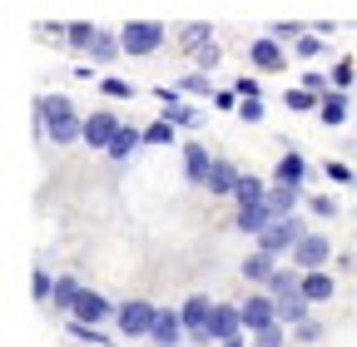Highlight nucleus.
Wrapping results in <instances>:
<instances>
[{
	"mask_svg": "<svg viewBox=\"0 0 357 347\" xmlns=\"http://www.w3.org/2000/svg\"><path fill=\"white\" fill-rule=\"evenodd\" d=\"M35 129H40L45 144H79L84 119L75 114V100L70 95H40L35 100Z\"/></svg>",
	"mask_w": 357,
	"mask_h": 347,
	"instance_id": "1",
	"label": "nucleus"
},
{
	"mask_svg": "<svg viewBox=\"0 0 357 347\" xmlns=\"http://www.w3.org/2000/svg\"><path fill=\"white\" fill-rule=\"evenodd\" d=\"M178 318H184V327H189V342H194V347H213V298H204V293L184 298Z\"/></svg>",
	"mask_w": 357,
	"mask_h": 347,
	"instance_id": "2",
	"label": "nucleus"
},
{
	"mask_svg": "<svg viewBox=\"0 0 357 347\" xmlns=\"http://www.w3.org/2000/svg\"><path fill=\"white\" fill-rule=\"evenodd\" d=\"M303 219H298V213H288V219H273V224H268L263 233H258V248H268V253H293L298 243H303Z\"/></svg>",
	"mask_w": 357,
	"mask_h": 347,
	"instance_id": "3",
	"label": "nucleus"
},
{
	"mask_svg": "<svg viewBox=\"0 0 357 347\" xmlns=\"http://www.w3.org/2000/svg\"><path fill=\"white\" fill-rule=\"evenodd\" d=\"M119 40H124V55H154L164 45V25L159 20H129L119 30Z\"/></svg>",
	"mask_w": 357,
	"mask_h": 347,
	"instance_id": "4",
	"label": "nucleus"
},
{
	"mask_svg": "<svg viewBox=\"0 0 357 347\" xmlns=\"http://www.w3.org/2000/svg\"><path fill=\"white\" fill-rule=\"evenodd\" d=\"M154 302H144V298H129V302H119L114 308V323H119V332L124 337H149V323H154Z\"/></svg>",
	"mask_w": 357,
	"mask_h": 347,
	"instance_id": "5",
	"label": "nucleus"
},
{
	"mask_svg": "<svg viewBox=\"0 0 357 347\" xmlns=\"http://www.w3.org/2000/svg\"><path fill=\"white\" fill-rule=\"evenodd\" d=\"M119 134V114L114 109H95V114H84V134H79V144H89V149H109V139Z\"/></svg>",
	"mask_w": 357,
	"mask_h": 347,
	"instance_id": "6",
	"label": "nucleus"
},
{
	"mask_svg": "<svg viewBox=\"0 0 357 347\" xmlns=\"http://www.w3.org/2000/svg\"><path fill=\"white\" fill-rule=\"evenodd\" d=\"M184 337H189V327H184V318H178V308H159L144 342H154V347H178Z\"/></svg>",
	"mask_w": 357,
	"mask_h": 347,
	"instance_id": "7",
	"label": "nucleus"
},
{
	"mask_svg": "<svg viewBox=\"0 0 357 347\" xmlns=\"http://www.w3.org/2000/svg\"><path fill=\"white\" fill-rule=\"evenodd\" d=\"M114 308H119V302H109V298H105V293H95V288H84V293L75 298L70 318H75V323H95V327H100V323H109V318H114Z\"/></svg>",
	"mask_w": 357,
	"mask_h": 347,
	"instance_id": "8",
	"label": "nucleus"
},
{
	"mask_svg": "<svg viewBox=\"0 0 357 347\" xmlns=\"http://www.w3.org/2000/svg\"><path fill=\"white\" fill-rule=\"evenodd\" d=\"M328 263H333V243L323 233H303V243L293 248V268L312 273V268H328Z\"/></svg>",
	"mask_w": 357,
	"mask_h": 347,
	"instance_id": "9",
	"label": "nucleus"
},
{
	"mask_svg": "<svg viewBox=\"0 0 357 347\" xmlns=\"http://www.w3.org/2000/svg\"><path fill=\"white\" fill-rule=\"evenodd\" d=\"M238 308H243V327H248V332H258V327H268V323H278V298L268 293V288L253 293V298H243Z\"/></svg>",
	"mask_w": 357,
	"mask_h": 347,
	"instance_id": "10",
	"label": "nucleus"
},
{
	"mask_svg": "<svg viewBox=\"0 0 357 347\" xmlns=\"http://www.w3.org/2000/svg\"><path fill=\"white\" fill-rule=\"evenodd\" d=\"M273 219H278V213H273V203H268V199L238 203V208H234V229H238V233H253V238H258L268 224H273Z\"/></svg>",
	"mask_w": 357,
	"mask_h": 347,
	"instance_id": "11",
	"label": "nucleus"
},
{
	"mask_svg": "<svg viewBox=\"0 0 357 347\" xmlns=\"http://www.w3.org/2000/svg\"><path fill=\"white\" fill-rule=\"evenodd\" d=\"M248 60H253V70H263V75H278V70H288V60H283V40H273V35L253 40Z\"/></svg>",
	"mask_w": 357,
	"mask_h": 347,
	"instance_id": "12",
	"label": "nucleus"
},
{
	"mask_svg": "<svg viewBox=\"0 0 357 347\" xmlns=\"http://www.w3.org/2000/svg\"><path fill=\"white\" fill-rule=\"evenodd\" d=\"M278 273V253H268V248H253L248 258H243V278L248 283H258V288H268V278Z\"/></svg>",
	"mask_w": 357,
	"mask_h": 347,
	"instance_id": "13",
	"label": "nucleus"
},
{
	"mask_svg": "<svg viewBox=\"0 0 357 347\" xmlns=\"http://www.w3.org/2000/svg\"><path fill=\"white\" fill-rule=\"evenodd\" d=\"M234 332H248L243 327V308L238 302H213V342L234 337Z\"/></svg>",
	"mask_w": 357,
	"mask_h": 347,
	"instance_id": "14",
	"label": "nucleus"
},
{
	"mask_svg": "<svg viewBox=\"0 0 357 347\" xmlns=\"http://www.w3.org/2000/svg\"><path fill=\"white\" fill-rule=\"evenodd\" d=\"M208 169H213V154L204 144H184V184H208Z\"/></svg>",
	"mask_w": 357,
	"mask_h": 347,
	"instance_id": "15",
	"label": "nucleus"
},
{
	"mask_svg": "<svg viewBox=\"0 0 357 347\" xmlns=\"http://www.w3.org/2000/svg\"><path fill=\"white\" fill-rule=\"evenodd\" d=\"M238 179H243V169L238 164H229V159H213V169H208V194H229L234 199V189H238Z\"/></svg>",
	"mask_w": 357,
	"mask_h": 347,
	"instance_id": "16",
	"label": "nucleus"
},
{
	"mask_svg": "<svg viewBox=\"0 0 357 347\" xmlns=\"http://www.w3.org/2000/svg\"><path fill=\"white\" fill-rule=\"evenodd\" d=\"M307 174H312V164H307L298 149H288V154L278 159V169H273V179H278V184H293V189H303V184H307Z\"/></svg>",
	"mask_w": 357,
	"mask_h": 347,
	"instance_id": "17",
	"label": "nucleus"
},
{
	"mask_svg": "<svg viewBox=\"0 0 357 347\" xmlns=\"http://www.w3.org/2000/svg\"><path fill=\"white\" fill-rule=\"evenodd\" d=\"M204 45H213V25H208V20L178 25V50H184V55H199Z\"/></svg>",
	"mask_w": 357,
	"mask_h": 347,
	"instance_id": "18",
	"label": "nucleus"
},
{
	"mask_svg": "<svg viewBox=\"0 0 357 347\" xmlns=\"http://www.w3.org/2000/svg\"><path fill=\"white\" fill-rule=\"evenodd\" d=\"M144 144V129L139 124H119V134L109 139V149H105V159H129L134 149Z\"/></svg>",
	"mask_w": 357,
	"mask_h": 347,
	"instance_id": "19",
	"label": "nucleus"
},
{
	"mask_svg": "<svg viewBox=\"0 0 357 347\" xmlns=\"http://www.w3.org/2000/svg\"><path fill=\"white\" fill-rule=\"evenodd\" d=\"M333 293H337L333 273H323V268H312V273H303V298H307V302H328Z\"/></svg>",
	"mask_w": 357,
	"mask_h": 347,
	"instance_id": "20",
	"label": "nucleus"
},
{
	"mask_svg": "<svg viewBox=\"0 0 357 347\" xmlns=\"http://www.w3.org/2000/svg\"><path fill=\"white\" fill-rule=\"evenodd\" d=\"M89 55H95V65H114V60L124 55V40H119L114 30H100L95 45H89Z\"/></svg>",
	"mask_w": 357,
	"mask_h": 347,
	"instance_id": "21",
	"label": "nucleus"
},
{
	"mask_svg": "<svg viewBox=\"0 0 357 347\" xmlns=\"http://www.w3.org/2000/svg\"><path fill=\"white\" fill-rule=\"evenodd\" d=\"M318 119H323V124H333V129H337V124H347V90H328V95H323V105H318Z\"/></svg>",
	"mask_w": 357,
	"mask_h": 347,
	"instance_id": "22",
	"label": "nucleus"
},
{
	"mask_svg": "<svg viewBox=\"0 0 357 347\" xmlns=\"http://www.w3.org/2000/svg\"><path fill=\"white\" fill-rule=\"evenodd\" d=\"M298 199H303V189H293V184H268V203H273V213H278V219H288V213L298 208Z\"/></svg>",
	"mask_w": 357,
	"mask_h": 347,
	"instance_id": "23",
	"label": "nucleus"
},
{
	"mask_svg": "<svg viewBox=\"0 0 357 347\" xmlns=\"http://www.w3.org/2000/svg\"><path fill=\"white\" fill-rule=\"evenodd\" d=\"M268 293L273 298H298L303 293V268H278L273 278H268Z\"/></svg>",
	"mask_w": 357,
	"mask_h": 347,
	"instance_id": "24",
	"label": "nucleus"
},
{
	"mask_svg": "<svg viewBox=\"0 0 357 347\" xmlns=\"http://www.w3.org/2000/svg\"><path fill=\"white\" fill-rule=\"evenodd\" d=\"M79 293H84V288H79V278H75V273H60V278H55V298H50V308H60V313H70Z\"/></svg>",
	"mask_w": 357,
	"mask_h": 347,
	"instance_id": "25",
	"label": "nucleus"
},
{
	"mask_svg": "<svg viewBox=\"0 0 357 347\" xmlns=\"http://www.w3.org/2000/svg\"><path fill=\"white\" fill-rule=\"evenodd\" d=\"M307 308L312 302L298 293V298H278V323H288V327H298V323H307Z\"/></svg>",
	"mask_w": 357,
	"mask_h": 347,
	"instance_id": "26",
	"label": "nucleus"
},
{
	"mask_svg": "<svg viewBox=\"0 0 357 347\" xmlns=\"http://www.w3.org/2000/svg\"><path fill=\"white\" fill-rule=\"evenodd\" d=\"M164 119H169V124H178V129H194L204 114H199V109H189V105H184V95H178V100H169V105H164Z\"/></svg>",
	"mask_w": 357,
	"mask_h": 347,
	"instance_id": "27",
	"label": "nucleus"
},
{
	"mask_svg": "<svg viewBox=\"0 0 357 347\" xmlns=\"http://www.w3.org/2000/svg\"><path fill=\"white\" fill-rule=\"evenodd\" d=\"M65 332H70L75 342H84V347H105V342H109V337H105V327H95V323H75V318L65 323Z\"/></svg>",
	"mask_w": 357,
	"mask_h": 347,
	"instance_id": "28",
	"label": "nucleus"
},
{
	"mask_svg": "<svg viewBox=\"0 0 357 347\" xmlns=\"http://www.w3.org/2000/svg\"><path fill=\"white\" fill-rule=\"evenodd\" d=\"M258 199H268V184L258 179V174H243L238 189H234V203H258Z\"/></svg>",
	"mask_w": 357,
	"mask_h": 347,
	"instance_id": "29",
	"label": "nucleus"
},
{
	"mask_svg": "<svg viewBox=\"0 0 357 347\" xmlns=\"http://www.w3.org/2000/svg\"><path fill=\"white\" fill-rule=\"evenodd\" d=\"M95 35H100V30L89 25V20H75V25L65 30V45H70V50H89V45H95Z\"/></svg>",
	"mask_w": 357,
	"mask_h": 347,
	"instance_id": "30",
	"label": "nucleus"
},
{
	"mask_svg": "<svg viewBox=\"0 0 357 347\" xmlns=\"http://www.w3.org/2000/svg\"><path fill=\"white\" fill-rule=\"evenodd\" d=\"M323 45H328V40H323L318 30H303V35L293 40V50H298V60H318V55H323Z\"/></svg>",
	"mask_w": 357,
	"mask_h": 347,
	"instance_id": "31",
	"label": "nucleus"
},
{
	"mask_svg": "<svg viewBox=\"0 0 357 347\" xmlns=\"http://www.w3.org/2000/svg\"><path fill=\"white\" fill-rule=\"evenodd\" d=\"M283 105H288L293 114H307V109H318V105H323V95H312V90H303V84H298V90L283 95Z\"/></svg>",
	"mask_w": 357,
	"mask_h": 347,
	"instance_id": "32",
	"label": "nucleus"
},
{
	"mask_svg": "<svg viewBox=\"0 0 357 347\" xmlns=\"http://www.w3.org/2000/svg\"><path fill=\"white\" fill-rule=\"evenodd\" d=\"M288 342V323H268L253 332V347H283Z\"/></svg>",
	"mask_w": 357,
	"mask_h": 347,
	"instance_id": "33",
	"label": "nucleus"
},
{
	"mask_svg": "<svg viewBox=\"0 0 357 347\" xmlns=\"http://www.w3.org/2000/svg\"><path fill=\"white\" fill-rule=\"evenodd\" d=\"M178 95H208V100H213L208 70H194V75H184V79H178Z\"/></svg>",
	"mask_w": 357,
	"mask_h": 347,
	"instance_id": "34",
	"label": "nucleus"
},
{
	"mask_svg": "<svg viewBox=\"0 0 357 347\" xmlns=\"http://www.w3.org/2000/svg\"><path fill=\"white\" fill-rule=\"evenodd\" d=\"M293 342H303V347H318V342H323V323H318V318L298 323V327H293Z\"/></svg>",
	"mask_w": 357,
	"mask_h": 347,
	"instance_id": "35",
	"label": "nucleus"
},
{
	"mask_svg": "<svg viewBox=\"0 0 357 347\" xmlns=\"http://www.w3.org/2000/svg\"><path fill=\"white\" fill-rule=\"evenodd\" d=\"M30 288H35V302H45L50 308V298H55V278L45 273V268H35V278H30Z\"/></svg>",
	"mask_w": 357,
	"mask_h": 347,
	"instance_id": "36",
	"label": "nucleus"
},
{
	"mask_svg": "<svg viewBox=\"0 0 357 347\" xmlns=\"http://www.w3.org/2000/svg\"><path fill=\"white\" fill-rule=\"evenodd\" d=\"M100 90H105L109 100H129L134 84H129V79H114V75H100Z\"/></svg>",
	"mask_w": 357,
	"mask_h": 347,
	"instance_id": "37",
	"label": "nucleus"
},
{
	"mask_svg": "<svg viewBox=\"0 0 357 347\" xmlns=\"http://www.w3.org/2000/svg\"><path fill=\"white\" fill-rule=\"evenodd\" d=\"M174 129H178V124H169V119L149 124V129H144V144H174Z\"/></svg>",
	"mask_w": 357,
	"mask_h": 347,
	"instance_id": "38",
	"label": "nucleus"
},
{
	"mask_svg": "<svg viewBox=\"0 0 357 347\" xmlns=\"http://www.w3.org/2000/svg\"><path fill=\"white\" fill-rule=\"evenodd\" d=\"M307 208L318 213V219H337V199H328V194H312V199H307Z\"/></svg>",
	"mask_w": 357,
	"mask_h": 347,
	"instance_id": "39",
	"label": "nucleus"
},
{
	"mask_svg": "<svg viewBox=\"0 0 357 347\" xmlns=\"http://www.w3.org/2000/svg\"><path fill=\"white\" fill-rule=\"evenodd\" d=\"M323 174H328L333 184H352V169H347L342 159H328V164H323Z\"/></svg>",
	"mask_w": 357,
	"mask_h": 347,
	"instance_id": "40",
	"label": "nucleus"
},
{
	"mask_svg": "<svg viewBox=\"0 0 357 347\" xmlns=\"http://www.w3.org/2000/svg\"><path fill=\"white\" fill-rule=\"evenodd\" d=\"M238 119L243 124H263V100H243L238 105Z\"/></svg>",
	"mask_w": 357,
	"mask_h": 347,
	"instance_id": "41",
	"label": "nucleus"
},
{
	"mask_svg": "<svg viewBox=\"0 0 357 347\" xmlns=\"http://www.w3.org/2000/svg\"><path fill=\"white\" fill-rule=\"evenodd\" d=\"M213 105L229 114V109H238V105H243V95H238V90H213Z\"/></svg>",
	"mask_w": 357,
	"mask_h": 347,
	"instance_id": "42",
	"label": "nucleus"
},
{
	"mask_svg": "<svg viewBox=\"0 0 357 347\" xmlns=\"http://www.w3.org/2000/svg\"><path fill=\"white\" fill-rule=\"evenodd\" d=\"M303 90H312V95H328V90H333V79H323L318 70H307V75H303Z\"/></svg>",
	"mask_w": 357,
	"mask_h": 347,
	"instance_id": "43",
	"label": "nucleus"
},
{
	"mask_svg": "<svg viewBox=\"0 0 357 347\" xmlns=\"http://www.w3.org/2000/svg\"><path fill=\"white\" fill-rule=\"evenodd\" d=\"M328 79H333V90H347V84H352V65H347V60H337Z\"/></svg>",
	"mask_w": 357,
	"mask_h": 347,
	"instance_id": "44",
	"label": "nucleus"
},
{
	"mask_svg": "<svg viewBox=\"0 0 357 347\" xmlns=\"http://www.w3.org/2000/svg\"><path fill=\"white\" fill-rule=\"evenodd\" d=\"M194 60H199V65H194V70H213V65H218V60H223V50H218V45H204V50H199V55H194Z\"/></svg>",
	"mask_w": 357,
	"mask_h": 347,
	"instance_id": "45",
	"label": "nucleus"
},
{
	"mask_svg": "<svg viewBox=\"0 0 357 347\" xmlns=\"http://www.w3.org/2000/svg\"><path fill=\"white\" fill-rule=\"evenodd\" d=\"M298 35H303L298 20H278V25H273V40H298Z\"/></svg>",
	"mask_w": 357,
	"mask_h": 347,
	"instance_id": "46",
	"label": "nucleus"
},
{
	"mask_svg": "<svg viewBox=\"0 0 357 347\" xmlns=\"http://www.w3.org/2000/svg\"><path fill=\"white\" fill-rule=\"evenodd\" d=\"M234 90H238L243 100H263V95H258V79H253V75H243V79L234 84Z\"/></svg>",
	"mask_w": 357,
	"mask_h": 347,
	"instance_id": "47",
	"label": "nucleus"
},
{
	"mask_svg": "<svg viewBox=\"0 0 357 347\" xmlns=\"http://www.w3.org/2000/svg\"><path fill=\"white\" fill-rule=\"evenodd\" d=\"M312 30H318V35H323V40H328V35H337V30H342V25H337V20H318V25H312Z\"/></svg>",
	"mask_w": 357,
	"mask_h": 347,
	"instance_id": "48",
	"label": "nucleus"
},
{
	"mask_svg": "<svg viewBox=\"0 0 357 347\" xmlns=\"http://www.w3.org/2000/svg\"><path fill=\"white\" fill-rule=\"evenodd\" d=\"M218 347H253V342H248V337H243V332H234V337H223V342H218Z\"/></svg>",
	"mask_w": 357,
	"mask_h": 347,
	"instance_id": "49",
	"label": "nucleus"
},
{
	"mask_svg": "<svg viewBox=\"0 0 357 347\" xmlns=\"http://www.w3.org/2000/svg\"><path fill=\"white\" fill-rule=\"evenodd\" d=\"M105 347H114V342H105Z\"/></svg>",
	"mask_w": 357,
	"mask_h": 347,
	"instance_id": "50",
	"label": "nucleus"
}]
</instances>
